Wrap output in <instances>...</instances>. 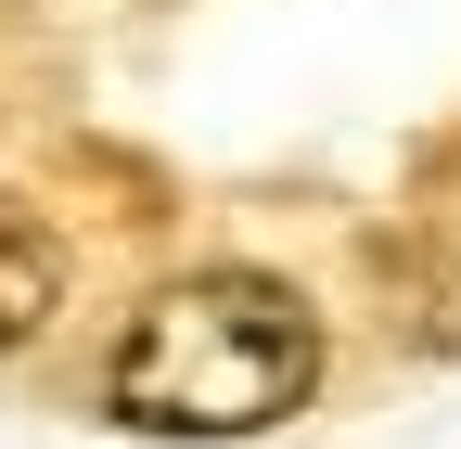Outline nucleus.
<instances>
[{"label":"nucleus","instance_id":"nucleus-1","mask_svg":"<svg viewBox=\"0 0 461 449\" xmlns=\"http://www.w3.org/2000/svg\"><path fill=\"white\" fill-rule=\"evenodd\" d=\"M321 385V308L269 270H193L115 334L103 411L129 436H269Z\"/></svg>","mask_w":461,"mask_h":449},{"label":"nucleus","instance_id":"nucleus-2","mask_svg":"<svg viewBox=\"0 0 461 449\" xmlns=\"http://www.w3.org/2000/svg\"><path fill=\"white\" fill-rule=\"evenodd\" d=\"M51 308H65V244H51V218H39V206L0 193V360L39 347Z\"/></svg>","mask_w":461,"mask_h":449},{"label":"nucleus","instance_id":"nucleus-3","mask_svg":"<svg viewBox=\"0 0 461 449\" xmlns=\"http://www.w3.org/2000/svg\"><path fill=\"white\" fill-rule=\"evenodd\" d=\"M372 283H384V334L461 347V244H372Z\"/></svg>","mask_w":461,"mask_h":449}]
</instances>
